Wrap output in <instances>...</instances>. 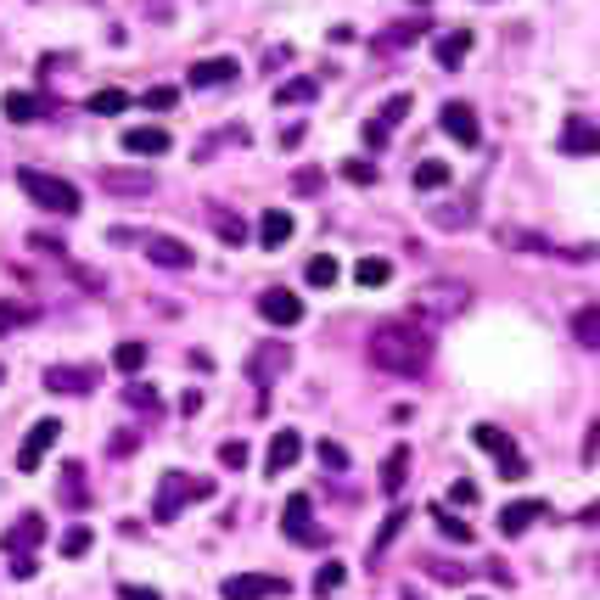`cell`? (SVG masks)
<instances>
[{
	"mask_svg": "<svg viewBox=\"0 0 600 600\" xmlns=\"http://www.w3.org/2000/svg\"><path fill=\"white\" fill-rule=\"evenodd\" d=\"M399 528H404V505H399V511H387V522H382V528H376V544H371V556H382L387 544L399 539Z\"/></svg>",
	"mask_w": 600,
	"mask_h": 600,
	"instance_id": "obj_39",
	"label": "cell"
},
{
	"mask_svg": "<svg viewBox=\"0 0 600 600\" xmlns=\"http://www.w3.org/2000/svg\"><path fill=\"white\" fill-rule=\"evenodd\" d=\"M169 146H174V135H169V129H158V124H135V129L124 135V152H129V158H163Z\"/></svg>",
	"mask_w": 600,
	"mask_h": 600,
	"instance_id": "obj_14",
	"label": "cell"
},
{
	"mask_svg": "<svg viewBox=\"0 0 600 600\" xmlns=\"http://www.w3.org/2000/svg\"><path fill=\"white\" fill-rule=\"evenodd\" d=\"M371 365L387 376H421L432 365V331L421 320H382L371 331Z\"/></svg>",
	"mask_w": 600,
	"mask_h": 600,
	"instance_id": "obj_1",
	"label": "cell"
},
{
	"mask_svg": "<svg viewBox=\"0 0 600 600\" xmlns=\"http://www.w3.org/2000/svg\"><path fill=\"white\" fill-rule=\"evenodd\" d=\"M343 180H354V186H371L376 169H371V163H354V158H348V163H343Z\"/></svg>",
	"mask_w": 600,
	"mask_h": 600,
	"instance_id": "obj_46",
	"label": "cell"
},
{
	"mask_svg": "<svg viewBox=\"0 0 600 600\" xmlns=\"http://www.w3.org/2000/svg\"><path fill=\"white\" fill-rule=\"evenodd\" d=\"M438 124H443V135H449L455 146H477V141H483V129H477V113L466 107V101H443Z\"/></svg>",
	"mask_w": 600,
	"mask_h": 600,
	"instance_id": "obj_10",
	"label": "cell"
},
{
	"mask_svg": "<svg viewBox=\"0 0 600 600\" xmlns=\"http://www.w3.org/2000/svg\"><path fill=\"white\" fill-rule=\"evenodd\" d=\"M40 544H45V516L40 511H23L12 528L0 533V550H6V556H34Z\"/></svg>",
	"mask_w": 600,
	"mask_h": 600,
	"instance_id": "obj_8",
	"label": "cell"
},
{
	"mask_svg": "<svg viewBox=\"0 0 600 600\" xmlns=\"http://www.w3.org/2000/svg\"><path fill=\"white\" fill-rule=\"evenodd\" d=\"M146 258L163 264V270H191V264H197V253H191L180 236H146Z\"/></svg>",
	"mask_w": 600,
	"mask_h": 600,
	"instance_id": "obj_15",
	"label": "cell"
},
{
	"mask_svg": "<svg viewBox=\"0 0 600 600\" xmlns=\"http://www.w3.org/2000/svg\"><path fill=\"white\" fill-rule=\"evenodd\" d=\"M236 57H202V62H191V90H214V85H230L236 79Z\"/></svg>",
	"mask_w": 600,
	"mask_h": 600,
	"instance_id": "obj_18",
	"label": "cell"
},
{
	"mask_svg": "<svg viewBox=\"0 0 600 600\" xmlns=\"http://www.w3.org/2000/svg\"><path fill=\"white\" fill-rule=\"evenodd\" d=\"M404 483H410V449L399 443V449L382 460V494H399Z\"/></svg>",
	"mask_w": 600,
	"mask_h": 600,
	"instance_id": "obj_26",
	"label": "cell"
},
{
	"mask_svg": "<svg viewBox=\"0 0 600 600\" xmlns=\"http://www.w3.org/2000/svg\"><path fill=\"white\" fill-rule=\"evenodd\" d=\"M315 96H320V85L309 79V73H303V79H286V85L275 90V101H281V107H303V101H315Z\"/></svg>",
	"mask_w": 600,
	"mask_h": 600,
	"instance_id": "obj_30",
	"label": "cell"
},
{
	"mask_svg": "<svg viewBox=\"0 0 600 600\" xmlns=\"http://www.w3.org/2000/svg\"><path fill=\"white\" fill-rule=\"evenodd\" d=\"M258 242H264V247H286V242H292V214H286V208H270V214L258 219Z\"/></svg>",
	"mask_w": 600,
	"mask_h": 600,
	"instance_id": "obj_24",
	"label": "cell"
},
{
	"mask_svg": "<svg viewBox=\"0 0 600 600\" xmlns=\"http://www.w3.org/2000/svg\"><path fill=\"white\" fill-rule=\"evenodd\" d=\"M292 186H298V191H320V169H298V174H292Z\"/></svg>",
	"mask_w": 600,
	"mask_h": 600,
	"instance_id": "obj_50",
	"label": "cell"
},
{
	"mask_svg": "<svg viewBox=\"0 0 600 600\" xmlns=\"http://www.w3.org/2000/svg\"><path fill=\"white\" fill-rule=\"evenodd\" d=\"M449 500H455V505H472V500H477V483H466V477H460V483L449 488Z\"/></svg>",
	"mask_w": 600,
	"mask_h": 600,
	"instance_id": "obj_49",
	"label": "cell"
},
{
	"mask_svg": "<svg viewBox=\"0 0 600 600\" xmlns=\"http://www.w3.org/2000/svg\"><path fill=\"white\" fill-rule=\"evenodd\" d=\"M214 494V483L208 477H191V472H169L158 483V500H152V522H174V516L186 511V505L208 500Z\"/></svg>",
	"mask_w": 600,
	"mask_h": 600,
	"instance_id": "obj_3",
	"label": "cell"
},
{
	"mask_svg": "<svg viewBox=\"0 0 600 600\" xmlns=\"http://www.w3.org/2000/svg\"><path fill=\"white\" fill-rule=\"evenodd\" d=\"M387 275H393L387 258H359V264H354V281L359 286H387Z\"/></svg>",
	"mask_w": 600,
	"mask_h": 600,
	"instance_id": "obj_35",
	"label": "cell"
},
{
	"mask_svg": "<svg viewBox=\"0 0 600 600\" xmlns=\"http://www.w3.org/2000/svg\"><path fill=\"white\" fill-rule=\"evenodd\" d=\"M281 528L292 544H326V528H315V505H309V494H292L281 511Z\"/></svg>",
	"mask_w": 600,
	"mask_h": 600,
	"instance_id": "obj_7",
	"label": "cell"
},
{
	"mask_svg": "<svg viewBox=\"0 0 600 600\" xmlns=\"http://www.w3.org/2000/svg\"><path fill=\"white\" fill-rule=\"evenodd\" d=\"M500 242H505V247H516V253H556V247L544 242V236H533V230H516V225H505V230H500Z\"/></svg>",
	"mask_w": 600,
	"mask_h": 600,
	"instance_id": "obj_31",
	"label": "cell"
},
{
	"mask_svg": "<svg viewBox=\"0 0 600 600\" xmlns=\"http://www.w3.org/2000/svg\"><path fill=\"white\" fill-rule=\"evenodd\" d=\"M539 516H544V500H511L500 511V533H505V539H522Z\"/></svg>",
	"mask_w": 600,
	"mask_h": 600,
	"instance_id": "obj_19",
	"label": "cell"
},
{
	"mask_svg": "<svg viewBox=\"0 0 600 600\" xmlns=\"http://www.w3.org/2000/svg\"><path fill=\"white\" fill-rule=\"evenodd\" d=\"M23 326H34V303L0 298V337H6V331H23Z\"/></svg>",
	"mask_w": 600,
	"mask_h": 600,
	"instance_id": "obj_29",
	"label": "cell"
},
{
	"mask_svg": "<svg viewBox=\"0 0 600 600\" xmlns=\"http://www.w3.org/2000/svg\"><path fill=\"white\" fill-rule=\"evenodd\" d=\"M438 186H449V163H443V158L415 163V191H438Z\"/></svg>",
	"mask_w": 600,
	"mask_h": 600,
	"instance_id": "obj_33",
	"label": "cell"
},
{
	"mask_svg": "<svg viewBox=\"0 0 600 600\" xmlns=\"http://www.w3.org/2000/svg\"><path fill=\"white\" fill-rule=\"evenodd\" d=\"M466 51H472V29H449V34H438V45H432L438 68H460V62H466Z\"/></svg>",
	"mask_w": 600,
	"mask_h": 600,
	"instance_id": "obj_21",
	"label": "cell"
},
{
	"mask_svg": "<svg viewBox=\"0 0 600 600\" xmlns=\"http://www.w3.org/2000/svg\"><path fill=\"white\" fill-rule=\"evenodd\" d=\"M45 387H51V393H68V399H79V393H90V387H96V365H51V371H45Z\"/></svg>",
	"mask_w": 600,
	"mask_h": 600,
	"instance_id": "obj_13",
	"label": "cell"
},
{
	"mask_svg": "<svg viewBox=\"0 0 600 600\" xmlns=\"http://www.w3.org/2000/svg\"><path fill=\"white\" fill-rule=\"evenodd\" d=\"M62 438V421L57 415H45V421H34L29 438L17 443V472H40V460L51 455V443Z\"/></svg>",
	"mask_w": 600,
	"mask_h": 600,
	"instance_id": "obj_6",
	"label": "cell"
},
{
	"mask_svg": "<svg viewBox=\"0 0 600 600\" xmlns=\"http://www.w3.org/2000/svg\"><path fill=\"white\" fill-rule=\"evenodd\" d=\"M62 505H68V511L90 505V483H85V466H79V460H68V466H62Z\"/></svg>",
	"mask_w": 600,
	"mask_h": 600,
	"instance_id": "obj_23",
	"label": "cell"
},
{
	"mask_svg": "<svg viewBox=\"0 0 600 600\" xmlns=\"http://www.w3.org/2000/svg\"><path fill=\"white\" fill-rule=\"evenodd\" d=\"M135 443H141V438H135V432H118V438H113V455H129Z\"/></svg>",
	"mask_w": 600,
	"mask_h": 600,
	"instance_id": "obj_53",
	"label": "cell"
},
{
	"mask_svg": "<svg viewBox=\"0 0 600 600\" xmlns=\"http://www.w3.org/2000/svg\"><path fill=\"white\" fill-rule=\"evenodd\" d=\"M90 544H96V533H90L85 522H79V528H68V533H62V556H68V561H79V556H90Z\"/></svg>",
	"mask_w": 600,
	"mask_h": 600,
	"instance_id": "obj_36",
	"label": "cell"
},
{
	"mask_svg": "<svg viewBox=\"0 0 600 600\" xmlns=\"http://www.w3.org/2000/svg\"><path fill=\"white\" fill-rule=\"evenodd\" d=\"M572 337H578L584 348H595V354H600V303H584V309L572 315Z\"/></svg>",
	"mask_w": 600,
	"mask_h": 600,
	"instance_id": "obj_27",
	"label": "cell"
},
{
	"mask_svg": "<svg viewBox=\"0 0 600 600\" xmlns=\"http://www.w3.org/2000/svg\"><path fill=\"white\" fill-rule=\"evenodd\" d=\"M286 365H292V348H286V343H264V348L247 354V382L270 387V382H281V376H286Z\"/></svg>",
	"mask_w": 600,
	"mask_h": 600,
	"instance_id": "obj_9",
	"label": "cell"
},
{
	"mask_svg": "<svg viewBox=\"0 0 600 600\" xmlns=\"http://www.w3.org/2000/svg\"><path fill=\"white\" fill-rule=\"evenodd\" d=\"M219 460H225L230 472H242V466H247V443H236V438H230L225 449H219Z\"/></svg>",
	"mask_w": 600,
	"mask_h": 600,
	"instance_id": "obj_45",
	"label": "cell"
},
{
	"mask_svg": "<svg viewBox=\"0 0 600 600\" xmlns=\"http://www.w3.org/2000/svg\"><path fill=\"white\" fill-rule=\"evenodd\" d=\"M472 443L483 449V455L500 460L505 483H522V477H528V460H522V449L511 443V432H500V427H488V421H483V427H472Z\"/></svg>",
	"mask_w": 600,
	"mask_h": 600,
	"instance_id": "obj_5",
	"label": "cell"
},
{
	"mask_svg": "<svg viewBox=\"0 0 600 600\" xmlns=\"http://www.w3.org/2000/svg\"><path fill=\"white\" fill-rule=\"evenodd\" d=\"M0 107H6V118H12V124H34V118L45 113V101L29 96V90H6V101H0Z\"/></svg>",
	"mask_w": 600,
	"mask_h": 600,
	"instance_id": "obj_25",
	"label": "cell"
},
{
	"mask_svg": "<svg viewBox=\"0 0 600 600\" xmlns=\"http://www.w3.org/2000/svg\"><path fill=\"white\" fill-rule=\"evenodd\" d=\"M258 315L270 320V326H298V320H303V298H298V292H286V286H270V292H258Z\"/></svg>",
	"mask_w": 600,
	"mask_h": 600,
	"instance_id": "obj_11",
	"label": "cell"
},
{
	"mask_svg": "<svg viewBox=\"0 0 600 600\" xmlns=\"http://www.w3.org/2000/svg\"><path fill=\"white\" fill-rule=\"evenodd\" d=\"M124 600H163V595H158V589H141V584H135V589L124 584Z\"/></svg>",
	"mask_w": 600,
	"mask_h": 600,
	"instance_id": "obj_54",
	"label": "cell"
},
{
	"mask_svg": "<svg viewBox=\"0 0 600 600\" xmlns=\"http://www.w3.org/2000/svg\"><path fill=\"white\" fill-rule=\"evenodd\" d=\"M561 152H567V158H584V152H600V129H589L584 118H567V129H561Z\"/></svg>",
	"mask_w": 600,
	"mask_h": 600,
	"instance_id": "obj_20",
	"label": "cell"
},
{
	"mask_svg": "<svg viewBox=\"0 0 600 600\" xmlns=\"http://www.w3.org/2000/svg\"><path fill=\"white\" fill-rule=\"evenodd\" d=\"M320 460H326L331 472H348V455H343V443H320Z\"/></svg>",
	"mask_w": 600,
	"mask_h": 600,
	"instance_id": "obj_47",
	"label": "cell"
},
{
	"mask_svg": "<svg viewBox=\"0 0 600 600\" xmlns=\"http://www.w3.org/2000/svg\"><path fill=\"white\" fill-rule=\"evenodd\" d=\"M298 455H303V438L292 427H281L270 438V455H264V472L270 477H281V472H292V466H298Z\"/></svg>",
	"mask_w": 600,
	"mask_h": 600,
	"instance_id": "obj_16",
	"label": "cell"
},
{
	"mask_svg": "<svg viewBox=\"0 0 600 600\" xmlns=\"http://www.w3.org/2000/svg\"><path fill=\"white\" fill-rule=\"evenodd\" d=\"M113 365H118L124 376H135V371L146 365V343H118V348H113Z\"/></svg>",
	"mask_w": 600,
	"mask_h": 600,
	"instance_id": "obj_37",
	"label": "cell"
},
{
	"mask_svg": "<svg viewBox=\"0 0 600 600\" xmlns=\"http://www.w3.org/2000/svg\"><path fill=\"white\" fill-rule=\"evenodd\" d=\"M432 522H438V533L449 544H472V528H466V522H460L455 511H443V505H432Z\"/></svg>",
	"mask_w": 600,
	"mask_h": 600,
	"instance_id": "obj_34",
	"label": "cell"
},
{
	"mask_svg": "<svg viewBox=\"0 0 600 600\" xmlns=\"http://www.w3.org/2000/svg\"><path fill=\"white\" fill-rule=\"evenodd\" d=\"M427 219H432V225H438V230H466V225H472V219H477V202H472V197H449V202H432V208H427Z\"/></svg>",
	"mask_w": 600,
	"mask_h": 600,
	"instance_id": "obj_17",
	"label": "cell"
},
{
	"mask_svg": "<svg viewBox=\"0 0 600 600\" xmlns=\"http://www.w3.org/2000/svg\"><path fill=\"white\" fill-rule=\"evenodd\" d=\"M472 309V286L466 281H427L415 292V315L421 320H455Z\"/></svg>",
	"mask_w": 600,
	"mask_h": 600,
	"instance_id": "obj_4",
	"label": "cell"
},
{
	"mask_svg": "<svg viewBox=\"0 0 600 600\" xmlns=\"http://www.w3.org/2000/svg\"><path fill=\"white\" fill-rule=\"evenodd\" d=\"M17 186L29 191V202H40L45 214H79V186H68V180H57V174H45V169H17Z\"/></svg>",
	"mask_w": 600,
	"mask_h": 600,
	"instance_id": "obj_2",
	"label": "cell"
},
{
	"mask_svg": "<svg viewBox=\"0 0 600 600\" xmlns=\"http://www.w3.org/2000/svg\"><path fill=\"white\" fill-rule=\"evenodd\" d=\"M34 567H40L34 556H12V578H34Z\"/></svg>",
	"mask_w": 600,
	"mask_h": 600,
	"instance_id": "obj_52",
	"label": "cell"
},
{
	"mask_svg": "<svg viewBox=\"0 0 600 600\" xmlns=\"http://www.w3.org/2000/svg\"><path fill=\"white\" fill-rule=\"evenodd\" d=\"M343 578H348L343 561H326V567H320V578H315V589H320V595H337V589H343Z\"/></svg>",
	"mask_w": 600,
	"mask_h": 600,
	"instance_id": "obj_41",
	"label": "cell"
},
{
	"mask_svg": "<svg viewBox=\"0 0 600 600\" xmlns=\"http://www.w3.org/2000/svg\"><path fill=\"white\" fill-rule=\"evenodd\" d=\"M432 567V578H443V584H460L466 578V567H455V561H427Z\"/></svg>",
	"mask_w": 600,
	"mask_h": 600,
	"instance_id": "obj_48",
	"label": "cell"
},
{
	"mask_svg": "<svg viewBox=\"0 0 600 600\" xmlns=\"http://www.w3.org/2000/svg\"><path fill=\"white\" fill-rule=\"evenodd\" d=\"M208 219H214V236H219L225 247H242V242H247V225H242L236 214H230V208H214Z\"/></svg>",
	"mask_w": 600,
	"mask_h": 600,
	"instance_id": "obj_28",
	"label": "cell"
},
{
	"mask_svg": "<svg viewBox=\"0 0 600 600\" xmlns=\"http://www.w3.org/2000/svg\"><path fill=\"white\" fill-rule=\"evenodd\" d=\"M146 107H152V113H169V107H174V101H180V96H174V85H152V90H146Z\"/></svg>",
	"mask_w": 600,
	"mask_h": 600,
	"instance_id": "obj_44",
	"label": "cell"
},
{
	"mask_svg": "<svg viewBox=\"0 0 600 600\" xmlns=\"http://www.w3.org/2000/svg\"><path fill=\"white\" fill-rule=\"evenodd\" d=\"M85 113H101V118L129 113V90H96V96L85 101Z\"/></svg>",
	"mask_w": 600,
	"mask_h": 600,
	"instance_id": "obj_32",
	"label": "cell"
},
{
	"mask_svg": "<svg viewBox=\"0 0 600 600\" xmlns=\"http://www.w3.org/2000/svg\"><path fill=\"white\" fill-rule=\"evenodd\" d=\"M124 399L135 404V410H158V387H146V382H129V387H124Z\"/></svg>",
	"mask_w": 600,
	"mask_h": 600,
	"instance_id": "obj_43",
	"label": "cell"
},
{
	"mask_svg": "<svg viewBox=\"0 0 600 600\" xmlns=\"http://www.w3.org/2000/svg\"><path fill=\"white\" fill-rule=\"evenodd\" d=\"M404 118H410V96L399 90V96H387V101H382V124L393 129V124H404Z\"/></svg>",
	"mask_w": 600,
	"mask_h": 600,
	"instance_id": "obj_42",
	"label": "cell"
},
{
	"mask_svg": "<svg viewBox=\"0 0 600 600\" xmlns=\"http://www.w3.org/2000/svg\"><path fill=\"white\" fill-rule=\"evenodd\" d=\"M101 186L118 191V197H146V191H152V174L146 169H107L101 174Z\"/></svg>",
	"mask_w": 600,
	"mask_h": 600,
	"instance_id": "obj_22",
	"label": "cell"
},
{
	"mask_svg": "<svg viewBox=\"0 0 600 600\" xmlns=\"http://www.w3.org/2000/svg\"><path fill=\"white\" fill-rule=\"evenodd\" d=\"M0 382H6V365H0Z\"/></svg>",
	"mask_w": 600,
	"mask_h": 600,
	"instance_id": "obj_55",
	"label": "cell"
},
{
	"mask_svg": "<svg viewBox=\"0 0 600 600\" xmlns=\"http://www.w3.org/2000/svg\"><path fill=\"white\" fill-rule=\"evenodd\" d=\"M404 600H421V595H404Z\"/></svg>",
	"mask_w": 600,
	"mask_h": 600,
	"instance_id": "obj_56",
	"label": "cell"
},
{
	"mask_svg": "<svg viewBox=\"0 0 600 600\" xmlns=\"http://www.w3.org/2000/svg\"><path fill=\"white\" fill-rule=\"evenodd\" d=\"M303 275H309V286H331V281H337V258H331V253H315Z\"/></svg>",
	"mask_w": 600,
	"mask_h": 600,
	"instance_id": "obj_38",
	"label": "cell"
},
{
	"mask_svg": "<svg viewBox=\"0 0 600 600\" xmlns=\"http://www.w3.org/2000/svg\"><path fill=\"white\" fill-rule=\"evenodd\" d=\"M421 34H427V23H404V29H387V34H382V51H393V45L404 51V45H415Z\"/></svg>",
	"mask_w": 600,
	"mask_h": 600,
	"instance_id": "obj_40",
	"label": "cell"
},
{
	"mask_svg": "<svg viewBox=\"0 0 600 600\" xmlns=\"http://www.w3.org/2000/svg\"><path fill=\"white\" fill-rule=\"evenodd\" d=\"M472 600H483V595H472Z\"/></svg>",
	"mask_w": 600,
	"mask_h": 600,
	"instance_id": "obj_57",
	"label": "cell"
},
{
	"mask_svg": "<svg viewBox=\"0 0 600 600\" xmlns=\"http://www.w3.org/2000/svg\"><path fill=\"white\" fill-rule=\"evenodd\" d=\"M225 600H264V595H286V578H264V572H236V578H225V589H219Z\"/></svg>",
	"mask_w": 600,
	"mask_h": 600,
	"instance_id": "obj_12",
	"label": "cell"
},
{
	"mask_svg": "<svg viewBox=\"0 0 600 600\" xmlns=\"http://www.w3.org/2000/svg\"><path fill=\"white\" fill-rule=\"evenodd\" d=\"M365 146H387V124H382V118H371V124H365Z\"/></svg>",
	"mask_w": 600,
	"mask_h": 600,
	"instance_id": "obj_51",
	"label": "cell"
}]
</instances>
